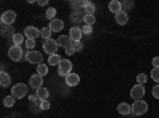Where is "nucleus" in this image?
Instances as JSON below:
<instances>
[{
    "label": "nucleus",
    "mask_w": 159,
    "mask_h": 118,
    "mask_svg": "<svg viewBox=\"0 0 159 118\" xmlns=\"http://www.w3.org/2000/svg\"><path fill=\"white\" fill-rule=\"evenodd\" d=\"M148 112V102L147 101H135L134 104H132V113L137 115V116H142Z\"/></svg>",
    "instance_id": "nucleus-1"
},
{
    "label": "nucleus",
    "mask_w": 159,
    "mask_h": 118,
    "mask_svg": "<svg viewBox=\"0 0 159 118\" xmlns=\"http://www.w3.org/2000/svg\"><path fill=\"white\" fill-rule=\"evenodd\" d=\"M27 85H24V83H18L11 88V96L15 97V99H22L24 96H27Z\"/></svg>",
    "instance_id": "nucleus-2"
},
{
    "label": "nucleus",
    "mask_w": 159,
    "mask_h": 118,
    "mask_svg": "<svg viewBox=\"0 0 159 118\" xmlns=\"http://www.w3.org/2000/svg\"><path fill=\"white\" fill-rule=\"evenodd\" d=\"M25 61H27L29 64H37V65H40V64H42V61H43V54L40 53V51L30 50V51H27V53H25Z\"/></svg>",
    "instance_id": "nucleus-3"
},
{
    "label": "nucleus",
    "mask_w": 159,
    "mask_h": 118,
    "mask_svg": "<svg viewBox=\"0 0 159 118\" xmlns=\"http://www.w3.org/2000/svg\"><path fill=\"white\" fill-rule=\"evenodd\" d=\"M72 67H73V64L69 59H62L61 64L57 65V73L61 77H67L69 73H72Z\"/></svg>",
    "instance_id": "nucleus-4"
},
{
    "label": "nucleus",
    "mask_w": 159,
    "mask_h": 118,
    "mask_svg": "<svg viewBox=\"0 0 159 118\" xmlns=\"http://www.w3.org/2000/svg\"><path fill=\"white\" fill-rule=\"evenodd\" d=\"M8 56H10L11 61H15V62H19L22 58H25L24 53H22V48H21V46H16V45L10 46V50H8Z\"/></svg>",
    "instance_id": "nucleus-5"
},
{
    "label": "nucleus",
    "mask_w": 159,
    "mask_h": 118,
    "mask_svg": "<svg viewBox=\"0 0 159 118\" xmlns=\"http://www.w3.org/2000/svg\"><path fill=\"white\" fill-rule=\"evenodd\" d=\"M143 96H145V86L143 85H134L132 86V89H130V97L134 99V101H142L143 99Z\"/></svg>",
    "instance_id": "nucleus-6"
},
{
    "label": "nucleus",
    "mask_w": 159,
    "mask_h": 118,
    "mask_svg": "<svg viewBox=\"0 0 159 118\" xmlns=\"http://www.w3.org/2000/svg\"><path fill=\"white\" fill-rule=\"evenodd\" d=\"M59 45H57V40H52V38H49V40H45L43 42V51H46V53L51 56V54H56Z\"/></svg>",
    "instance_id": "nucleus-7"
},
{
    "label": "nucleus",
    "mask_w": 159,
    "mask_h": 118,
    "mask_svg": "<svg viewBox=\"0 0 159 118\" xmlns=\"http://www.w3.org/2000/svg\"><path fill=\"white\" fill-rule=\"evenodd\" d=\"M24 37L37 40V37H42V29H37L35 26H27V27L24 29Z\"/></svg>",
    "instance_id": "nucleus-8"
},
{
    "label": "nucleus",
    "mask_w": 159,
    "mask_h": 118,
    "mask_svg": "<svg viewBox=\"0 0 159 118\" xmlns=\"http://www.w3.org/2000/svg\"><path fill=\"white\" fill-rule=\"evenodd\" d=\"M16 21V13L13 10H8L5 13H2V24H7V26H13Z\"/></svg>",
    "instance_id": "nucleus-9"
},
{
    "label": "nucleus",
    "mask_w": 159,
    "mask_h": 118,
    "mask_svg": "<svg viewBox=\"0 0 159 118\" xmlns=\"http://www.w3.org/2000/svg\"><path fill=\"white\" fill-rule=\"evenodd\" d=\"M29 85H30L34 89H40V88H43V77H40L38 73L32 75V77H30V80H29Z\"/></svg>",
    "instance_id": "nucleus-10"
},
{
    "label": "nucleus",
    "mask_w": 159,
    "mask_h": 118,
    "mask_svg": "<svg viewBox=\"0 0 159 118\" xmlns=\"http://www.w3.org/2000/svg\"><path fill=\"white\" fill-rule=\"evenodd\" d=\"M81 35H83V31H81V27H78V26H73L70 29V34H69L72 42H81Z\"/></svg>",
    "instance_id": "nucleus-11"
},
{
    "label": "nucleus",
    "mask_w": 159,
    "mask_h": 118,
    "mask_svg": "<svg viewBox=\"0 0 159 118\" xmlns=\"http://www.w3.org/2000/svg\"><path fill=\"white\" fill-rule=\"evenodd\" d=\"M72 38L69 37V35H61L59 38H57V45L59 46H62V48H65V50H67L69 46H72Z\"/></svg>",
    "instance_id": "nucleus-12"
},
{
    "label": "nucleus",
    "mask_w": 159,
    "mask_h": 118,
    "mask_svg": "<svg viewBox=\"0 0 159 118\" xmlns=\"http://www.w3.org/2000/svg\"><path fill=\"white\" fill-rule=\"evenodd\" d=\"M65 83H67L69 86H76L78 83H80V75H76V73H69L67 77H65Z\"/></svg>",
    "instance_id": "nucleus-13"
},
{
    "label": "nucleus",
    "mask_w": 159,
    "mask_h": 118,
    "mask_svg": "<svg viewBox=\"0 0 159 118\" xmlns=\"http://www.w3.org/2000/svg\"><path fill=\"white\" fill-rule=\"evenodd\" d=\"M108 10H110L111 13H115V15H118V13L123 11V3L118 2V0H111L110 5H108Z\"/></svg>",
    "instance_id": "nucleus-14"
},
{
    "label": "nucleus",
    "mask_w": 159,
    "mask_h": 118,
    "mask_svg": "<svg viewBox=\"0 0 159 118\" xmlns=\"http://www.w3.org/2000/svg\"><path fill=\"white\" fill-rule=\"evenodd\" d=\"M118 113L119 115H129V113H132V106H129V104H126V102H121L118 106Z\"/></svg>",
    "instance_id": "nucleus-15"
},
{
    "label": "nucleus",
    "mask_w": 159,
    "mask_h": 118,
    "mask_svg": "<svg viewBox=\"0 0 159 118\" xmlns=\"http://www.w3.org/2000/svg\"><path fill=\"white\" fill-rule=\"evenodd\" d=\"M49 29H51L52 32H61V31L64 29V22H62L61 19L51 21V22H49Z\"/></svg>",
    "instance_id": "nucleus-16"
},
{
    "label": "nucleus",
    "mask_w": 159,
    "mask_h": 118,
    "mask_svg": "<svg viewBox=\"0 0 159 118\" xmlns=\"http://www.w3.org/2000/svg\"><path fill=\"white\" fill-rule=\"evenodd\" d=\"M83 11H84V15H94L96 5L91 3V2H88V0H84V2H83Z\"/></svg>",
    "instance_id": "nucleus-17"
},
{
    "label": "nucleus",
    "mask_w": 159,
    "mask_h": 118,
    "mask_svg": "<svg viewBox=\"0 0 159 118\" xmlns=\"http://www.w3.org/2000/svg\"><path fill=\"white\" fill-rule=\"evenodd\" d=\"M10 83H11V77H10L8 72L3 70L2 73H0V85L5 88V86H10Z\"/></svg>",
    "instance_id": "nucleus-18"
},
{
    "label": "nucleus",
    "mask_w": 159,
    "mask_h": 118,
    "mask_svg": "<svg viewBox=\"0 0 159 118\" xmlns=\"http://www.w3.org/2000/svg\"><path fill=\"white\" fill-rule=\"evenodd\" d=\"M127 21H129V16H127L126 11H121V13H118V15H116V22H118L119 26L127 24Z\"/></svg>",
    "instance_id": "nucleus-19"
},
{
    "label": "nucleus",
    "mask_w": 159,
    "mask_h": 118,
    "mask_svg": "<svg viewBox=\"0 0 159 118\" xmlns=\"http://www.w3.org/2000/svg\"><path fill=\"white\" fill-rule=\"evenodd\" d=\"M37 97L40 99V101H48V97H49V91L46 89V88H40V89H37Z\"/></svg>",
    "instance_id": "nucleus-20"
},
{
    "label": "nucleus",
    "mask_w": 159,
    "mask_h": 118,
    "mask_svg": "<svg viewBox=\"0 0 159 118\" xmlns=\"http://www.w3.org/2000/svg\"><path fill=\"white\" fill-rule=\"evenodd\" d=\"M56 13H57L56 8L49 7V8L45 11V16H46V19H49V22H51V21H54V19H56Z\"/></svg>",
    "instance_id": "nucleus-21"
},
{
    "label": "nucleus",
    "mask_w": 159,
    "mask_h": 118,
    "mask_svg": "<svg viewBox=\"0 0 159 118\" xmlns=\"http://www.w3.org/2000/svg\"><path fill=\"white\" fill-rule=\"evenodd\" d=\"M61 56L59 54H51L49 58H48V65H59L61 64Z\"/></svg>",
    "instance_id": "nucleus-22"
},
{
    "label": "nucleus",
    "mask_w": 159,
    "mask_h": 118,
    "mask_svg": "<svg viewBox=\"0 0 159 118\" xmlns=\"http://www.w3.org/2000/svg\"><path fill=\"white\" fill-rule=\"evenodd\" d=\"M37 73L40 75V77H45V75H48V64H40V65H37Z\"/></svg>",
    "instance_id": "nucleus-23"
},
{
    "label": "nucleus",
    "mask_w": 159,
    "mask_h": 118,
    "mask_svg": "<svg viewBox=\"0 0 159 118\" xmlns=\"http://www.w3.org/2000/svg\"><path fill=\"white\" fill-rule=\"evenodd\" d=\"M83 16H84V11H83V10H81V11H73L72 15H70V19H72L73 22H78V21L83 19Z\"/></svg>",
    "instance_id": "nucleus-24"
},
{
    "label": "nucleus",
    "mask_w": 159,
    "mask_h": 118,
    "mask_svg": "<svg viewBox=\"0 0 159 118\" xmlns=\"http://www.w3.org/2000/svg\"><path fill=\"white\" fill-rule=\"evenodd\" d=\"M2 34H3V35H10V37L13 38L16 32H13V26H7V24H3V26H2Z\"/></svg>",
    "instance_id": "nucleus-25"
},
{
    "label": "nucleus",
    "mask_w": 159,
    "mask_h": 118,
    "mask_svg": "<svg viewBox=\"0 0 159 118\" xmlns=\"http://www.w3.org/2000/svg\"><path fill=\"white\" fill-rule=\"evenodd\" d=\"M11 40H13V43H15L16 46H21V45H22V42H25V38H24V35H22V34H15V37H13Z\"/></svg>",
    "instance_id": "nucleus-26"
},
{
    "label": "nucleus",
    "mask_w": 159,
    "mask_h": 118,
    "mask_svg": "<svg viewBox=\"0 0 159 118\" xmlns=\"http://www.w3.org/2000/svg\"><path fill=\"white\" fill-rule=\"evenodd\" d=\"M83 22L88 26H94L96 24V16L94 15H84L83 16Z\"/></svg>",
    "instance_id": "nucleus-27"
},
{
    "label": "nucleus",
    "mask_w": 159,
    "mask_h": 118,
    "mask_svg": "<svg viewBox=\"0 0 159 118\" xmlns=\"http://www.w3.org/2000/svg\"><path fill=\"white\" fill-rule=\"evenodd\" d=\"M25 48H27L29 51L30 50H35V45H37V40H32V38H25V42H24Z\"/></svg>",
    "instance_id": "nucleus-28"
},
{
    "label": "nucleus",
    "mask_w": 159,
    "mask_h": 118,
    "mask_svg": "<svg viewBox=\"0 0 159 118\" xmlns=\"http://www.w3.org/2000/svg\"><path fill=\"white\" fill-rule=\"evenodd\" d=\"M51 34H52V31L49 29V26H46V27L42 29V37L45 38V40H49V38H51Z\"/></svg>",
    "instance_id": "nucleus-29"
},
{
    "label": "nucleus",
    "mask_w": 159,
    "mask_h": 118,
    "mask_svg": "<svg viewBox=\"0 0 159 118\" xmlns=\"http://www.w3.org/2000/svg\"><path fill=\"white\" fill-rule=\"evenodd\" d=\"M3 106L5 107H13V106H15V97H13V96H7L3 99Z\"/></svg>",
    "instance_id": "nucleus-30"
},
{
    "label": "nucleus",
    "mask_w": 159,
    "mask_h": 118,
    "mask_svg": "<svg viewBox=\"0 0 159 118\" xmlns=\"http://www.w3.org/2000/svg\"><path fill=\"white\" fill-rule=\"evenodd\" d=\"M147 80H148V77L145 75V73H139L137 75V83L139 85H145V83H147Z\"/></svg>",
    "instance_id": "nucleus-31"
},
{
    "label": "nucleus",
    "mask_w": 159,
    "mask_h": 118,
    "mask_svg": "<svg viewBox=\"0 0 159 118\" xmlns=\"http://www.w3.org/2000/svg\"><path fill=\"white\" fill-rule=\"evenodd\" d=\"M151 78H153L156 83H159V69H154V67H153V70H151Z\"/></svg>",
    "instance_id": "nucleus-32"
},
{
    "label": "nucleus",
    "mask_w": 159,
    "mask_h": 118,
    "mask_svg": "<svg viewBox=\"0 0 159 118\" xmlns=\"http://www.w3.org/2000/svg\"><path fill=\"white\" fill-rule=\"evenodd\" d=\"M81 31H83V34L89 35V34H92V26H88V24H84L83 27H81Z\"/></svg>",
    "instance_id": "nucleus-33"
},
{
    "label": "nucleus",
    "mask_w": 159,
    "mask_h": 118,
    "mask_svg": "<svg viewBox=\"0 0 159 118\" xmlns=\"http://www.w3.org/2000/svg\"><path fill=\"white\" fill-rule=\"evenodd\" d=\"M151 94H153L154 99H159V85H156V86L151 89Z\"/></svg>",
    "instance_id": "nucleus-34"
},
{
    "label": "nucleus",
    "mask_w": 159,
    "mask_h": 118,
    "mask_svg": "<svg viewBox=\"0 0 159 118\" xmlns=\"http://www.w3.org/2000/svg\"><path fill=\"white\" fill-rule=\"evenodd\" d=\"M51 107V104L48 102V101H42V106H40V109H42V110H48Z\"/></svg>",
    "instance_id": "nucleus-35"
},
{
    "label": "nucleus",
    "mask_w": 159,
    "mask_h": 118,
    "mask_svg": "<svg viewBox=\"0 0 159 118\" xmlns=\"http://www.w3.org/2000/svg\"><path fill=\"white\" fill-rule=\"evenodd\" d=\"M73 48H75V51H81L83 50V43L81 42H73Z\"/></svg>",
    "instance_id": "nucleus-36"
},
{
    "label": "nucleus",
    "mask_w": 159,
    "mask_h": 118,
    "mask_svg": "<svg viewBox=\"0 0 159 118\" xmlns=\"http://www.w3.org/2000/svg\"><path fill=\"white\" fill-rule=\"evenodd\" d=\"M153 67H154V69H159V56L153 58Z\"/></svg>",
    "instance_id": "nucleus-37"
},
{
    "label": "nucleus",
    "mask_w": 159,
    "mask_h": 118,
    "mask_svg": "<svg viewBox=\"0 0 159 118\" xmlns=\"http://www.w3.org/2000/svg\"><path fill=\"white\" fill-rule=\"evenodd\" d=\"M65 53H67V54H69V56H70V54H73V53H75V48H73V43H72V46H69V48H67V50H65Z\"/></svg>",
    "instance_id": "nucleus-38"
},
{
    "label": "nucleus",
    "mask_w": 159,
    "mask_h": 118,
    "mask_svg": "<svg viewBox=\"0 0 159 118\" xmlns=\"http://www.w3.org/2000/svg\"><path fill=\"white\" fill-rule=\"evenodd\" d=\"M38 5L40 7H46L48 5V0H38Z\"/></svg>",
    "instance_id": "nucleus-39"
},
{
    "label": "nucleus",
    "mask_w": 159,
    "mask_h": 118,
    "mask_svg": "<svg viewBox=\"0 0 159 118\" xmlns=\"http://www.w3.org/2000/svg\"><path fill=\"white\" fill-rule=\"evenodd\" d=\"M37 99H38V97H37V94H30V96H29V101H30V102H35Z\"/></svg>",
    "instance_id": "nucleus-40"
}]
</instances>
